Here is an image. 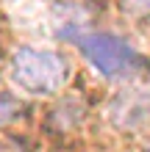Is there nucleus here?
Segmentation results:
<instances>
[{"label":"nucleus","instance_id":"nucleus-5","mask_svg":"<svg viewBox=\"0 0 150 152\" xmlns=\"http://www.w3.org/2000/svg\"><path fill=\"white\" fill-rule=\"evenodd\" d=\"M147 152H150V144H147Z\"/></svg>","mask_w":150,"mask_h":152},{"label":"nucleus","instance_id":"nucleus-3","mask_svg":"<svg viewBox=\"0 0 150 152\" xmlns=\"http://www.w3.org/2000/svg\"><path fill=\"white\" fill-rule=\"evenodd\" d=\"M25 113V102H20L17 97H0V127L17 122Z\"/></svg>","mask_w":150,"mask_h":152},{"label":"nucleus","instance_id":"nucleus-1","mask_svg":"<svg viewBox=\"0 0 150 152\" xmlns=\"http://www.w3.org/2000/svg\"><path fill=\"white\" fill-rule=\"evenodd\" d=\"M67 77V61L53 50L17 47L11 56V80L28 94H56Z\"/></svg>","mask_w":150,"mask_h":152},{"label":"nucleus","instance_id":"nucleus-2","mask_svg":"<svg viewBox=\"0 0 150 152\" xmlns=\"http://www.w3.org/2000/svg\"><path fill=\"white\" fill-rule=\"evenodd\" d=\"M78 47H81V56L103 77H122L147 66V61L125 39L114 36V33H86L78 39Z\"/></svg>","mask_w":150,"mask_h":152},{"label":"nucleus","instance_id":"nucleus-4","mask_svg":"<svg viewBox=\"0 0 150 152\" xmlns=\"http://www.w3.org/2000/svg\"><path fill=\"white\" fill-rule=\"evenodd\" d=\"M122 11L134 20H145L150 17V0H122Z\"/></svg>","mask_w":150,"mask_h":152}]
</instances>
